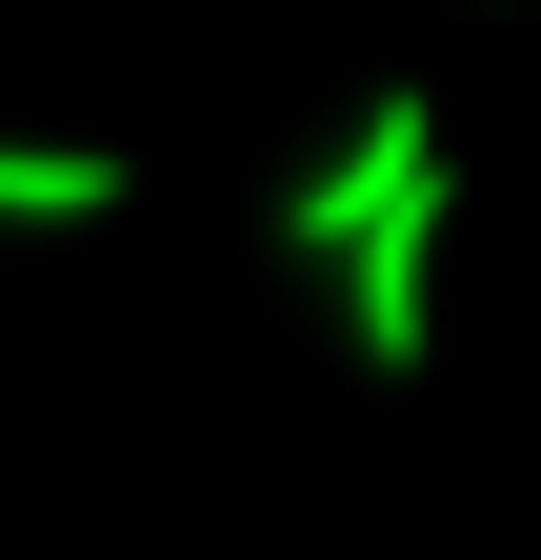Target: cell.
Segmentation results:
<instances>
[{
  "instance_id": "obj_1",
  "label": "cell",
  "mask_w": 541,
  "mask_h": 560,
  "mask_svg": "<svg viewBox=\"0 0 541 560\" xmlns=\"http://www.w3.org/2000/svg\"><path fill=\"white\" fill-rule=\"evenodd\" d=\"M422 180H441V101H422V81H381V101L342 120V161H321V180L281 200V260H342V241L381 221V200H422Z\"/></svg>"
},
{
  "instance_id": "obj_2",
  "label": "cell",
  "mask_w": 541,
  "mask_h": 560,
  "mask_svg": "<svg viewBox=\"0 0 541 560\" xmlns=\"http://www.w3.org/2000/svg\"><path fill=\"white\" fill-rule=\"evenodd\" d=\"M422 260H441V180L381 200V221L321 260V280H342V361H361V381H422Z\"/></svg>"
},
{
  "instance_id": "obj_3",
  "label": "cell",
  "mask_w": 541,
  "mask_h": 560,
  "mask_svg": "<svg viewBox=\"0 0 541 560\" xmlns=\"http://www.w3.org/2000/svg\"><path fill=\"white\" fill-rule=\"evenodd\" d=\"M0 221H120V140H0Z\"/></svg>"
}]
</instances>
